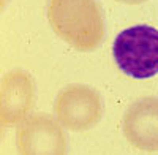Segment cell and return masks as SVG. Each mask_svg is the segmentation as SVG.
<instances>
[{
  "mask_svg": "<svg viewBox=\"0 0 158 155\" xmlns=\"http://www.w3.org/2000/svg\"><path fill=\"white\" fill-rule=\"evenodd\" d=\"M48 21L59 38L82 52L103 41L104 21L97 0H49Z\"/></svg>",
  "mask_w": 158,
  "mask_h": 155,
  "instance_id": "6da1fadb",
  "label": "cell"
},
{
  "mask_svg": "<svg viewBox=\"0 0 158 155\" xmlns=\"http://www.w3.org/2000/svg\"><path fill=\"white\" fill-rule=\"evenodd\" d=\"M112 56L127 76L149 79L158 74V29L133 25L115 36Z\"/></svg>",
  "mask_w": 158,
  "mask_h": 155,
  "instance_id": "7a4b0ae2",
  "label": "cell"
},
{
  "mask_svg": "<svg viewBox=\"0 0 158 155\" xmlns=\"http://www.w3.org/2000/svg\"><path fill=\"white\" fill-rule=\"evenodd\" d=\"M54 112L63 128L70 132H85L95 127L103 115L101 97L90 86L71 84L59 92Z\"/></svg>",
  "mask_w": 158,
  "mask_h": 155,
  "instance_id": "3957f363",
  "label": "cell"
},
{
  "mask_svg": "<svg viewBox=\"0 0 158 155\" xmlns=\"http://www.w3.org/2000/svg\"><path fill=\"white\" fill-rule=\"evenodd\" d=\"M16 147L19 155H67V136L57 119L35 114L19 124Z\"/></svg>",
  "mask_w": 158,
  "mask_h": 155,
  "instance_id": "277c9868",
  "label": "cell"
},
{
  "mask_svg": "<svg viewBox=\"0 0 158 155\" xmlns=\"http://www.w3.org/2000/svg\"><path fill=\"white\" fill-rule=\"evenodd\" d=\"M122 127L130 146L142 152H158V98L133 101L125 111Z\"/></svg>",
  "mask_w": 158,
  "mask_h": 155,
  "instance_id": "5b68a950",
  "label": "cell"
},
{
  "mask_svg": "<svg viewBox=\"0 0 158 155\" xmlns=\"http://www.w3.org/2000/svg\"><path fill=\"white\" fill-rule=\"evenodd\" d=\"M35 103V82L29 73L13 70L2 78L0 117L3 127H13L27 119Z\"/></svg>",
  "mask_w": 158,
  "mask_h": 155,
  "instance_id": "8992f818",
  "label": "cell"
},
{
  "mask_svg": "<svg viewBox=\"0 0 158 155\" xmlns=\"http://www.w3.org/2000/svg\"><path fill=\"white\" fill-rule=\"evenodd\" d=\"M114 2H118V3H125V5H141L147 0H114Z\"/></svg>",
  "mask_w": 158,
  "mask_h": 155,
  "instance_id": "52a82bcc",
  "label": "cell"
}]
</instances>
